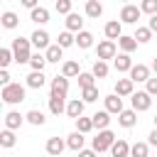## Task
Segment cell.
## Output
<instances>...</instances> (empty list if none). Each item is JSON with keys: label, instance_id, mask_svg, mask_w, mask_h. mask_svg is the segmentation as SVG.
Segmentation results:
<instances>
[{"label": "cell", "instance_id": "d4e9b609", "mask_svg": "<svg viewBox=\"0 0 157 157\" xmlns=\"http://www.w3.org/2000/svg\"><path fill=\"white\" fill-rule=\"evenodd\" d=\"M44 81H47L44 71H32V74L27 76V86H29V88H42Z\"/></svg>", "mask_w": 157, "mask_h": 157}, {"label": "cell", "instance_id": "44dd1931", "mask_svg": "<svg viewBox=\"0 0 157 157\" xmlns=\"http://www.w3.org/2000/svg\"><path fill=\"white\" fill-rule=\"evenodd\" d=\"M91 118H93V128H98V130H105V128L110 125V113H108V110H98V113H93Z\"/></svg>", "mask_w": 157, "mask_h": 157}, {"label": "cell", "instance_id": "60d3db41", "mask_svg": "<svg viewBox=\"0 0 157 157\" xmlns=\"http://www.w3.org/2000/svg\"><path fill=\"white\" fill-rule=\"evenodd\" d=\"M76 78H78V86H81V88H88V86H93V78H96V76H93V71H91V74H83V71H81Z\"/></svg>", "mask_w": 157, "mask_h": 157}, {"label": "cell", "instance_id": "3957f363", "mask_svg": "<svg viewBox=\"0 0 157 157\" xmlns=\"http://www.w3.org/2000/svg\"><path fill=\"white\" fill-rule=\"evenodd\" d=\"M113 142H115V135L105 128V130H98V135L93 137V150L96 152H105V150H110L113 147Z\"/></svg>", "mask_w": 157, "mask_h": 157}, {"label": "cell", "instance_id": "816d5d0a", "mask_svg": "<svg viewBox=\"0 0 157 157\" xmlns=\"http://www.w3.org/2000/svg\"><path fill=\"white\" fill-rule=\"evenodd\" d=\"M152 120H155V128H157V115H155V118H152Z\"/></svg>", "mask_w": 157, "mask_h": 157}, {"label": "cell", "instance_id": "8fae6325", "mask_svg": "<svg viewBox=\"0 0 157 157\" xmlns=\"http://www.w3.org/2000/svg\"><path fill=\"white\" fill-rule=\"evenodd\" d=\"M118 123H120L123 128H132V125L137 123V110H135V108H130V110L123 108V110L118 113Z\"/></svg>", "mask_w": 157, "mask_h": 157}, {"label": "cell", "instance_id": "f1b7e54d", "mask_svg": "<svg viewBox=\"0 0 157 157\" xmlns=\"http://www.w3.org/2000/svg\"><path fill=\"white\" fill-rule=\"evenodd\" d=\"M49 110H52L54 115H61V113L66 110L64 98H61V96H49Z\"/></svg>", "mask_w": 157, "mask_h": 157}, {"label": "cell", "instance_id": "c3c4849f", "mask_svg": "<svg viewBox=\"0 0 157 157\" xmlns=\"http://www.w3.org/2000/svg\"><path fill=\"white\" fill-rule=\"evenodd\" d=\"M152 32H157V15H150V25H147Z\"/></svg>", "mask_w": 157, "mask_h": 157}, {"label": "cell", "instance_id": "5bb4252c", "mask_svg": "<svg viewBox=\"0 0 157 157\" xmlns=\"http://www.w3.org/2000/svg\"><path fill=\"white\" fill-rule=\"evenodd\" d=\"M29 39H32V44L37 49H47L49 47V32H44V29H34Z\"/></svg>", "mask_w": 157, "mask_h": 157}, {"label": "cell", "instance_id": "7c38bea8", "mask_svg": "<svg viewBox=\"0 0 157 157\" xmlns=\"http://www.w3.org/2000/svg\"><path fill=\"white\" fill-rule=\"evenodd\" d=\"M103 32H105V37H108V39H120V37H123V22L110 20V22L103 27Z\"/></svg>", "mask_w": 157, "mask_h": 157}, {"label": "cell", "instance_id": "30bf717a", "mask_svg": "<svg viewBox=\"0 0 157 157\" xmlns=\"http://www.w3.org/2000/svg\"><path fill=\"white\" fill-rule=\"evenodd\" d=\"M83 105H86V101L83 98H74V101H69V105H66V115L69 118H81L83 115Z\"/></svg>", "mask_w": 157, "mask_h": 157}, {"label": "cell", "instance_id": "74e56055", "mask_svg": "<svg viewBox=\"0 0 157 157\" xmlns=\"http://www.w3.org/2000/svg\"><path fill=\"white\" fill-rule=\"evenodd\" d=\"M81 98H83L86 103H93V101H98V88H96V86L81 88Z\"/></svg>", "mask_w": 157, "mask_h": 157}, {"label": "cell", "instance_id": "d590c367", "mask_svg": "<svg viewBox=\"0 0 157 157\" xmlns=\"http://www.w3.org/2000/svg\"><path fill=\"white\" fill-rule=\"evenodd\" d=\"M76 130H78V132H83V135H86V132H91V130H93V118H83V115H81V118H76Z\"/></svg>", "mask_w": 157, "mask_h": 157}, {"label": "cell", "instance_id": "7a4b0ae2", "mask_svg": "<svg viewBox=\"0 0 157 157\" xmlns=\"http://www.w3.org/2000/svg\"><path fill=\"white\" fill-rule=\"evenodd\" d=\"M0 98H2L7 105L22 103V101H25V86H22V83H7V86H2Z\"/></svg>", "mask_w": 157, "mask_h": 157}, {"label": "cell", "instance_id": "f907efd6", "mask_svg": "<svg viewBox=\"0 0 157 157\" xmlns=\"http://www.w3.org/2000/svg\"><path fill=\"white\" fill-rule=\"evenodd\" d=\"M152 71H155V74H157V56H155V59H152Z\"/></svg>", "mask_w": 157, "mask_h": 157}, {"label": "cell", "instance_id": "83f0119b", "mask_svg": "<svg viewBox=\"0 0 157 157\" xmlns=\"http://www.w3.org/2000/svg\"><path fill=\"white\" fill-rule=\"evenodd\" d=\"M118 47H120L125 54H130V52H135V49H137V39H135V37H125V34H123V37L118 39Z\"/></svg>", "mask_w": 157, "mask_h": 157}, {"label": "cell", "instance_id": "9c48e42d", "mask_svg": "<svg viewBox=\"0 0 157 157\" xmlns=\"http://www.w3.org/2000/svg\"><path fill=\"white\" fill-rule=\"evenodd\" d=\"M113 66H115V71H118V74H123V71H130L135 64H132L130 54H125V52H123V54H118V56L113 59Z\"/></svg>", "mask_w": 157, "mask_h": 157}, {"label": "cell", "instance_id": "7bdbcfd3", "mask_svg": "<svg viewBox=\"0 0 157 157\" xmlns=\"http://www.w3.org/2000/svg\"><path fill=\"white\" fill-rule=\"evenodd\" d=\"M54 7H56L59 15H69V12H71V0H56Z\"/></svg>", "mask_w": 157, "mask_h": 157}, {"label": "cell", "instance_id": "d6986e66", "mask_svg": "<svg viewBox=\"0 0 157 157\" xmlns=\"http://www.w3.org/2000/svg\"><path fill=\"white\" fill-rule=\"evenodd\" d=\"M61 52H64L61 44H49L47 52H44V56H47L49 64H59V61H61Z\"/></svg>", "mask_w": 157, "mask_h": 157}, {"label": "cell", "instance_id": "5b68a950", "mask_svg": "<svg viewBox=\"0 0 157 157\" xmlns=\"http://www.w3.org/2000/svg\"><path fill=\"white\" fill-rule=\"evenodd\" d=\"M140 15H142V10H140L137 5H130V2H125V7L120 10V22H128V25H137Z\"/></svg>", "mask_w": 157, "mask_h": 157}, {"label": "cell", "instance_id": "1f68e13d", "mask_svg": "<svg viewBox=\"0 0 157 157\" xmlns=\"http://www.w3.org/2000/svg\"><path fill=\"white\" fill-rule=\"evenodd\" d=\"M150 152V142H135L130 147V157H147Z\"/></svg>", "mask_w": 157, "mask_h": 157}, {"label": "cell", "instance_id": "6da1fadb", "mask_svg": "<svg viewBox=\"0 0 157 157\" xmlns=\"http://www.w3.org/2000/svg\"><path fill=\"white\" fill-rule=\"evenodd\" d=\"M29 44H32V39H25V37H17V39H12V54H15V61L17 64H29V59H32V52H29Z\"/></svg>", "mask_w": 157, "mask_h": 157}, {"label": "cell", "instance_id": "277c9868", "mask_svg": "<svg viewBox=\"0 0 157 157\" xmlns=\"http://www.w3.org/2000/svg\"><path fill=\"white\" fill-rule=\"evenodd\" d=\"M130 103H132L135 110H150V105H152V93H147V91H137V93L130 96Z\"/></svg>", "mask_w": 157, "mask_h": 157}, {"label": "cell", "instance_id": "2e32d148", "mask_svg": "<svg viewBox=\"0 0 157 157\" xmlns=\"http://www.w3.org/2000/svg\"><path fill=\"white\" fill-rule=\"evenodd\" d=\"M83 142H86V137H83V132H71L69 135V140H66V147L69 150H74V152H81L83 150Z\"/></svg>", "mask_w": 157, "mask_h": 157}, {"label": "cell", "instance_id": "52a82bcc", "mask_svg": "<svg viewBox=\"0 0 157 157\" xmlns=\"http://www.w3.org/2000/svg\"><path fill=\"white\" fill-rule=\"evenodd\" d=\"M66 93H69V76H54L52 78V93L49 96H61V98H66Z\"/></svg>", "mask_w": 157, "mask_h": 157}, {"label": "cell", "instance_id": "e575fe53", "mask_svg": "<svg viewBox=\"0 0 157 157\" xmlns=\"http://www.w3.org/2000/svg\"><path fill=\"white\" fill-rule=\"evenodd\" d=\"M25 118H27V123H32V125H44V123H47L44 113H42V110H37V108H34V110H29Z\"/></svg>", "mask_w": 157, "mask_h": 157}, {"label": "cell", "instance_id": "ffe728a7", "mask_svg": "<svg viewBox=\"0 0 157 157\" xmlns=\"http://www.w3.org/2000/svg\"><path fill=\"white\" fill-rule=\"evenodd\" d=\"M25 120H27L25 115H20L17 110H10V113L5 115V128H10V130H17V128H20Z\"/></svg>", "mask_w": 157, "mask_h": 157}, {"label": "cell", "instance_id": "ac0fdd59", "mask_svg": "<svg viewBox=\"0 0 157 157\" xmlns=\"http://www.w3.org/2000/svg\"><path fill=\"white\" fill-rule=\"evenodd\" d=\"M66 29L69 32H81L83 29V17L76 15V12H69L66 15Z\"/></svg>", "mask_w": 157, "mask_h": 157}, {"label": "cell", "instance_id": "cb8c5ba5", "mask_svg": "<svg viewBox=\"0 0 157 157\" xmlns=\"http://www.w3.org/2000/svg\"><path fill=\"white\" fill-rule=\"evenodd\" d=\"M86 15L93 17V20H98V17L103 15V5H101V0H86Z\"/></svg>", "mask_w": 157, "mask_h": 157}, {"label": "cell", "instance_id": "e0dca14e", "mask_svg": "<svg viewBox=\"0 0 157 157\" xmlns=\"http://www.w3.org/2000/svg\"><path fill=\"white\" fill-rule=\"evenodd\" d=\"M29 20H32V22H37V25H47V22H49V10L37 5L34 10H29Z\"/></svg>", "mask_w": 157, "mask_h": 157}, {"label": "cell", "instance_id": "681fc988", "mask_svg": "<svg viewBox=\"0 0 157 157\" xmlns=\"http://www.w3.org/2000/svg\"><path fill=\"white\" fill-rule=\"evenodd\" d=\"M147 142H150V145H155V147H157V128H155V130H152V132H150V140H147Z\"/></svg>", "mask_w": 157, "mask_h": 157}, {"label": "cell", "instance_id": "f5cc1de1", "mask_svg": "<svg viewBox=\"0 0 157 157\" xmlns=\"http://www.w3.org/2000/svg\"><path fill=\"white\" fill-rule=\"evenodd\" d=\"M54 157H61V155H54Z\"/></svg>", "mask_w": 157, "mask_h": 157}, {"label": "cell", "instance_id": "bcb514c9", "mask_svg": "<svg viewBox=\"0 0 157 157\" xmlns=\"http://www.w3.org/2000/svg\"><path fill=\"white\" fill-rule=\"evenodd\" d=\"M96 155H98V152H96L93 147H91V150H81V152H78V157H96Z\"/></svg>", "mask_w": 157, "mask_h": 157}, {"label": "cell", "instance_id": "ee69618b", "mask_svg": "<svg viewBox=\"0 0 157 157\" xmlns=\"http://www.w3.org/2000/svg\"><path fill=\"white\" fill-rule=\"evenodd\" d=\"M145 83H147V88H145V91H147V93H152V96H157V76H150Z\"/></svg>", "mask_w": 157, "mask_h": 157}, {"label": "cell", "instance_id": "7dc6e473", "mask_svg": "<svg viewBox=\"0 0 157 157\" xmlns=\"http://www.w3.org/2000/svg\"><path fill=\"white\" fill-rule=\"evenodd\" d=\"M20 2H22V5H25V7H29V10H34V7H37V2H39V0H20Z\"/></svg>", "mask_w": 157, "mask_h": 157}, {"label": "cell", "instance_id": "ba28073f", "mask_svg": "<svg viewBox=\"0 0 157 157\" xmlns=\"http://www.w3.org/2000/svg\"><path fill=\"white\" fill-rule=\"evenodd\" d=\"M115 93L118 96H132L135 93V81L128 76V78H118L115 81Z\"/></svg>", "mask_w": 157, "mask_h": 157}, {"label": "cell", "instance_id": "484cf974", "mask_svg": "<svg viewBox=\"0 0 157 157\" xmlns=\"http://www.w3.org/2000/svg\"><path fill=\"white\" fill-rule=\"evenodd\" d=\"M15 142H17V137H15V130L5 128V130L0 132V145H2L5 150H10V147H15Z\"/></svg>", "mask_w": 157, "mask_h": 157}, {"label": "cell", "instance_id": "f6af8a7d", "mask_svg": "<svg viewBox=\"0 0 157 157\" xmlns=\"http://www.w3.org/2000/svg\"><path fill=\"white\" fill-rule=\"evenodd\" d=\"M0 83H2V86L12 83V81H10V74H7V69H0Z\"/></svg>", "mask_w": 157, "mask_h": 157}, {"label": "cell", "instance_id": "836d02e7", "mask_svg": "<svg viewBox=\"0 0 157 157\" xmlns=\"http://www.w3.org/2000/svg\"><path fill=\"white\" fill-rule=\"evenodd\" d=\"M61 74H64V76H69V78L78 76V74H81V71H78V61H64V66H61Z\"/></svg>", "mask_w": 157, "mask_h": 157}, {"label": "cell", "instance_id": "b9f144b4", "mask_svg": "<svg viewBox=\"0 0 157 157\" xmlns=\"http://www.w3.org/2000/svg\"><path fill=\"white\" fill-rule=\"evenodd\" d=\"M140 10L147 12V15H157V0H142L140 2Z\"/></svg>", "mask_w": 157, "mask_h": 157}, {"label": "cell", "instance_id": "db71d44e", "mask_svg": "<svg viewBox=\"0 0 157 157\" xmlns=\"http://www.w3.org/2000/svg\"><path fill=\"white\" fill-rule=\"evenodd\" d=\"M123 2H128V0H123Z\"/></svg>", "mask_w": 157, "mask_h": 157}, {"label": "cell", "instance_id": "4dcf8cb0", "mask_svg": "<svg viewBox=\"0 0 157 157\" xmlns=\"http://www.w3.org/2000/svg\"><path fill=\"white\" fill-rule=\"evenodd\" d=\"M132 37L137 39V44H147V42L152 39V29H150V27H137Z\"/></svg>", "mask_w": 157, "mask_h": 157}, {"label": "cell", "instance_id": "f546056e", "mask_svg": "<svg viewBox=\"0 0 157 157\" xmlns=\"http://www.w3.org/2000/svg\"><path fill=\"white\" fill-rule=\"evenodd\" d=\"M0 22H2V27H5V29H15V27L20 25V20H17V15H15V12H10V10H7V12H2V17H0Z\"/></svg>", "mask_w": 157, "mask_h": 157}, {"label": "cell", "instance_id": "4316f807", "mask_svg": "<svg viewBox=\"0 0 157 157\" xmlns=\"http://www.w3.org/2000/svg\"><path fill=\"white\" fill-rule=\"evenodd\" d=\"M76 44H78L81 49H88V47H93V34H91V32H86V29L76 32Z\"/></svg>", "mask_w": 157, "mask_h": 157}, {"label": "cell", "instance_id": "8d00e7d4", "mask_svg": "<svg viewBox=\"0 0 157 157\" xmlns=\"http://www.w3.org/2000/svg\"><path fill=\"white\" fill-rule=\"evenodd\" d=\"M93 76H96V78H105V76H108V64H105L103 59H98V61L93 64Z\"/></svg>", "mask_w": 157, "mask_h": 157}, {"label": "cell", "instance_id": "d6a6232c", "mask_svg": "<svg viewBox=\"0 0 157 157\" xmlns=\"http://www.w3.org/2000/svg\"><path fill=\"white\" fill-rule=\"evenodd\" d=\"M29 66H32V71H44V66H47V56H44V54H32Z\"/></svg>", "mask_w": 157, "mask_h": 157}, {"label": "cell", "instance_id": "9a60e30c", "mask_svg": "<svg viewBox=\"0 0 157 157\" xmlns=\"http://www.w3.org/2000/svg\"><path fill=\"white\" fill-rule=\"evenodd\" d=\"M128 74H130L132 81H147V78H150V66H145V64H135Z\"/></svg>", "mask_w": 157, "mask_h": 157}, {"label": "cell", "instance_id": "8992f818", "mask_svg": "<svg viewBox=\"0 0 157 157\" xmlns=\"http://www.w3.org/2000/svg\"><path fill=\"white\" fill-rule=\"evenodd\" d=\"M96 54H98V59H103V61L115 59V42H113V39H103V42H98Z\"/></svg>", "mask_w": 157, "mask_h": 157}, {"label": "cell", "instance_id": "4fadbf2b", "mask_svg": "<svg viewBox=\"0 0 157 157\" xmlns=\"http://www.w3.org/2000/svg\"><path fill=\"white\" fill-rule=\"evenodd\" d=\"M103 101H105V110H108V113H115V115H118V113L123 110V96L113 93V96H105Z\"/></svg>", "mask_w": 157, "mask_h": 157}, {"label": "cell", "instance_id": "7402d4cb", "mask_svg": "<svg viewBox=\"0 0 157 157\" xmlns=\"http://www.w3.org/2000/svg\"><path fill=\"white\" fill-rule=\"evenodd\" d=\"M44 147H47V152H49V155L54 157V155H61V152H64V147H66V142H64L61 137H49Z\"/></svg>", "mask_w": 157, "mask_h": 157}, {"label": "cell", "instance_id": "f35d334b", "mask_svg": "<svg viewBox=\"0 0 157 157\" xmlns=\"http://www.w3.org/2000/svg\"><path fill=\"white\" fill-rule=\"evenodd\" d=\"M56 44H61V47L66 49V47H71V44H76V37H74V34H71L69 29H64V32L59 34V42H56Z\"/></svg>", "mask_w": 157, "mask_h": 157}, {"label": "cell", "instance_id": "603a6c76", "mask_svg": "<svg viewBox=\"0 0 157 157\" xmlns=\"http://www.w3.org/2000/svg\"><path fill=\"white\" fill-rule=\"evenodd\" d=\"M130 147L132 145H128V140H115L113 147H110V155L113 157H128L130 155Z\"/></svg>", "mask_w": 157, "mask_h": 157}, {"label": "cell", "instance_id": "ab89813d", "mask_svg": "<svg viewBox=\"0 0 157 157\" xmlns=\"http://www.w3.org/2000/svg\"><path fill=\"white\" fill-rule=\"evenodd\" d=\"M10 61H15V54H12V49H0V66L2 69H7L10 66Z\"/></svg>", "mask_w": 157, "mask_h": 157}]
</instances>
